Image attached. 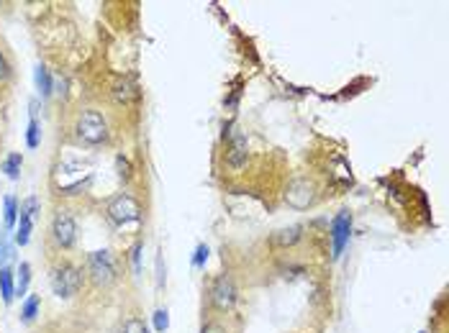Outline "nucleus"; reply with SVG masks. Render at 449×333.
<instances>
[{
    "mask_svg": "<svg viewBox=\"0 0 449 333\" xmlns=\"http://www.w3.org/2000/svg\"><path fill=\"white\" fill-rule=\"evenodd\" d=\"M75 136L85 147H101L111 136L108 118L101 111H95V108H85L75 118Z\"/></svg>",
    "mask_w": 449,
    "mask_h": 333,
    "instance_id": "1",
    "label": "nucleus"
},
{
    "mask_svg": "<svg viewBox=\"0 0 449 333\" xmlns=\"http://www.w3.org/2000/svg\"><path fill=\"white\" fill-rule=\"evenodd\" d=\"M208 305L213 308L218 315H231L239 305V290L229 272L216 275L211 287H208Z\"/></svg>",
    "mask_w": 449,
    "mask_h": 333,
    "instance_id": "2",
    "label": "nucleus"
},
{
    "mask_svg": "<svg viewBox=\"0 0 449 333\" xmlns=\"http://www.w3.org/2000/svg\"><path fill=\"white\" fill-rule=\"evenodd\" d=\"M52 290H54L56 297H75L80 292V287H83V269L72 264V261H62V264H56L52 269Z\"/></svg>",
    "mask_w": 449,
    "mask_h": 333,
    "instance_id": "3",
    "label": "nucleus"
},
{
    "mask_svg": "<svg viewBox=\"0 0 449 333\" xmlns=\"http://www.w3.org/2000/svg\"><path fill=\"white\" fill-rule=\"evenodd\" d=\"M49 239L56 249H72L77 241V221L72 211L67 208H56L49 223Z\"/></svg>",
    "mask_w": 449,
    "mask_h": 333,
    "instance_id": "4",
    "label": "nucleus"
},
{
    "mask_svg": "<svg viewBox=\"0 0 449 333\" xmlns=\"http://www.w3.org/2000/svg\"><path fill=\"white\" fill-rule=\"evenodd\" d=\"M87 275L98 287H111L118 279V261L111 249L93 251L87 257Z\"/></svg>",
    "mask_w": 449,
    "mask_h": 333,
    "instance_id": "5",
    "label": "nucleus"
},
{
    "mask_svg": "<svg viewBox=\"0 0 449 333\" xmlns=\"http://www.w3.org/2000/svg\"><path fill=\"white\" fill-rule=\"evenodd\" d=\"M105 213L116 226H129V223L141 221V205L132 193H118L116 197L108 200Z\"/></svg>",
    "mask_w": 449,
    "mask_h": 333,
    "instance_id": "6",
    "label": "nucleus"
},
{
    "mask_svg": "<svg viewBox=\"0 0 449 333\" xmlns=\"http://www.w3.org/2000/svg\"><path fill=\"white\" fill-rule=\"evenodd\" d=\"M249 162V139H247V133L242 129H236L231 133V139L226 144V151H224V164L229 172H234L239 175L244 166Z\"/></svg>",
    "mask_w": 449,
    "mask_h": 333,
    "instance_id": "7",
    "label": "nucleus"
},
{
    "mask_svg": "<svg viewBox=\"0 0 449 333\" xmlns=\"http://www.w3.org/2000/svg\"><path fill=\"white\" fill-rule=\"evenodd\" d=\"M349 239H352V213L339 211V215L331 221V257L334 259H342Z\"/></svg>",
    "mask_w": 449,
    "mask_h": 333,
    "instance_id": "8",
    "label": "nucleus"
},
{
    "mask_svg": "<svg viewBox=\"0 0 449 333\" xmlns=\"http://www.w3.org/2000/svg\"><path fill=\"white\" fill-rule=\"evenodd\" d=\"M36 215H39V200L36 197H26L19 208V228H16V244H19V246H26L28 244Z\"/></svg>",
    "mask_w": 449,
    "mask_h": 333,
    "instance_id": "9",
    "label": "nucleus"
},
{
    "mask_svg": "<svg viewBox=\"0 0 449 333\" xmlns=\"http://www.w3.org/2000/svg\"><path fill=\"white\" fill-rule=\"evenodd\" d=\"M285 200H288L293 208H309V205L316 200V187H313V182H311L309 177H295L291 185H288Z\"/></svg>",
    "mask_w": 449,
    "mask_h": 333,
    "instance_id": "10",
    "label": "nucleus"
},
{
    "mask_svg": "<svg viewBox=\"0 0 449 333\" xmlns=\"http://www.w3.org/2000/svg\"><path fill=\"white\" fill-rule=\"evenodd\" d=\"M303 226L295 223V226H288V228H280V231L272 233V246H278V249H293L298 241H303Z\"/></svg>",
    "mask_w": 449,
    "mask_h": 333,
    "instance_id": "11",
    "label": "nucleus"
},
{
    "mask_svg": "<svg viewBox=\"0 0 449 333\" xmlns=\"http://www.w3.org/2000/svg\"><path fill=\"white\" fill-rule=\"evenodd\" d=\"M111 95L118 105H129V103L136 100V95L139 93H136V85H134L132 77H118L111 87Z\"/></svg>",
    "mask_w": 449,
    "mask_h": 333,
    "instance_id": "12",
    "label": "nucleus"
},
{
    "mask_svg": "<svg viewBox=\"0 0 449 333\" xmlns=\"http://www.w3.org/2000/svg\"><path fill=\"white\" fill-rule=\"evenodd\" d=\"M0 297L6 305L13 303V297H16V282H13V272L8 267H0Z\"/></svg>",
    "mask_w": 449,
    "mask_h": 333,
    "instance_id": "13",
    "label": "nucleus"
},
{
    "mask_svg": "<svg viewBox=\"0 0 449 333\" xmlns=\"http://www.w3.org/2000/svg\"><path fill=\"white\" fill-rule=\"evenodd\" d=\"M19 208H21V203L13 195H8V197L3 200V223H6V231H10V228L16 226V221H19Z\"/></svg>",
    "mask_w": 449,
    "mask_h": 333,
    "instance_id": "14",
    "label": "nucleus"
},
{
    "mask_svg": "<svg viewBox=\"0 0 449 333\" xmlns=\"http://www.w3.org/2000/svg\"><path fill=\"white\" fill-rule=\"evenodd\" d=\"M26 144L28 149H36L41 144V126H39V118H36V103H31V120H28Z\"/></svg>",
    "mask_w": 449,
    "mask_h": 333,
    "instance_id": "15",
    "label": "nucleus"
},
{
    "mask_svg": "<svg viewBox=\"0 0 449 333\" xmlns=\"http://www.w3.org/2000/svg\"><path fill=\"white\" fill-rule=\"evenodd\" d=\"M36 87L39 93H41V98H49V95L54 93V80H52V74H49V69L44 65L36 67Z\"/></svg>",
    "mask_w": 449,
    "mask_h": 333,
    "instance_id": "16",
    "label": "nucleus"
},
{
    "mask_svg": "<svg viewBox=\"0 0 449 333\" xmlns=\"http://www.w3.org/2000/svg\"><path fill=\"white\" fill-rule=\"evenodd\" d=\"M39 308H41V295H28L21 305V321L23 323H31L39 315Z\"/></svg>",
    "mask_w": 449,
    "mask_h": 333,
    "instance_id": "17",
    "label": "nucleus"
},
{
    "mask_svg": "<svg viewBox=\"0 0 449 333\" xmlns=\"http://www.w3.org/2000/svg\"><path fill=\"white\" fill-rule=\"evenodd\" d=\"M200 333H236V331L234 325L229 323V321H224V318H208L200 325Z\"/></svg>",
    "mask_w": 449,
    "mask_h": 333,
    "instance_id": "18",
    "label": "nucleus"
},
{
    "mask_svg": "<svg viewBox=\"0 0 449 333\" xmlns=\"http://www.w3.org/2000/svg\"><path fill=\"white\" fill-rule=\"evenodd\" d=\"M21 166H23V154L13 151V154H8V157H6V162H3V172H6L10 180H19Z\"/></svg>",
    "mask_w": 449,
    "mask_h": 333,
    "instance_id": "19",
    "label": "nucleus"
},
{
    "mask_svg": "<svg viewBox=\"0 0 449 333\" xmlns=\"http://www.w3.org/2000/svg\"><path fill=\"white\" fill-rule=\"evenodd\" d=\"M28 282H31V264L21 261L19 267V282H16V295H26L28 292Z\"/></svg>",
    "mask_w": 449,
    "mask_h": 333,
    "instance_id": "20",
    "label": "nucleus"
},
{
    "mask_svg": "<svg viewBox=\"0 0 449 333\" xmlns=\"http://www.w3.org/2000/svg\"><path fill=\"white\" fill-rule=\"evenodd\" d=\"M13 80V62H10V56L0 49V85H6Z\"/></svg>",
    "mask_w": 449,
    "mask_h": 333,
    "instance_id": "21",
    "label": "nucleus"
},
{
    "mask_svg": "<svg viewBox=\"0 0 449 333\" xmlns=\"http://www.w3.org/2000/svg\"><path fill=\"white\" fill-rule=\"evenodd\" d=\"M10 254H13V249H10L8 231H6V228H3V231H0V267H6V264H8Z\"/></svg>",
    "mask_w": 449,
    "mask_h": 333,
    "instance_id": "22",
    "label": "nucleus"
},
{
    "mask_svg": "<svg viewBox=\"0 0 449 333\" xmlns=\"http://www.w3.org/2000/svg\"><path fill=\"white\" fill-rule=\"evenodd\" d=\"M167 328H169L167 308H159V310H154V331H157V333H167Z\"/></svg>",
    "mask_w": 449,
    "mask_h": 333,
    "instance_id": "23",
    "label": "nucleus"
},
{
    "mask_svg": "<svg viewBox=\"0 0 449 333\" xmlns=\"http://www.w3.org/2000/svg\"><path fill=\"white\" fill-rule=\"evenodd\" d=\"M116 166H118V177H121L123 182H129V180H132V175H134L132 162L123 157V154H118V157H116Z\"/></svg>",
    "mask_w": 449,
    "mask_h": 333,
    "instance_id": "24",
    "label": "nucleus"
},
{
    "mask_svg": "<svg viewBox=\"0 0 449 333\" xmlns=\"http://www.w3.org/2000/svg\"><path fill=\"white\" fill-rule=\"evenodd\" d=\"M123 333H149V328H147V323H144L141 318L132 315V318L123 323Z\"/></svg>",
    "mask_w": 449,
    "mask_h": 333,
    "instance_id": "25",
    "label": "nucleus"
},
{
    "mask_svg": "<svg viewBox=\"0 0 449 333\" xmlns=\"http://www.w3.org/2000/svg\"><path fill=\"white\" fill-rule=\"evenodd\" d=\"M208 261V246L206 244H198L196 246V257H193V267L196 269H203Z\"/></svg>",
    "mask_w": 449,
    "mask_h": 333,
    "instance_id": "26",
    "label": "nucleus"
},
{
    "mask_svg": "<svg viewBox=\"0 0 449 333\" xmlns=\"http://www.w3.org/2000/svg\"><path fill=\"white\" fill-rule=\"evenodd\" d=\"M141 249H144V244H141V241H136V244H134V249H132V261H134V272H136V275L141 272Z\"/></svg>",
    "mask_w": 449,
    "mask_h": 333,
    "instance_id": "27",
    "label": "nucleus"
},
{
    "mask_svg": "<svg viewBox=\"0 0 449 333\" xmlns=\"http://www.w3.org/2000/svg\"><path fill=\"white\" fill-rule=\"evenodd\" d=\"M421 333H424V331H421Z\"/></svg>",
    "mask_w": 449,
    "mask_h": 333,
    "instance_id": "28",
    "label": "nucleus"
}]
</instances>
